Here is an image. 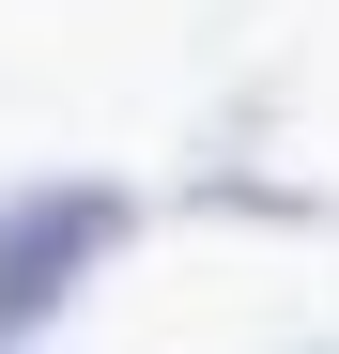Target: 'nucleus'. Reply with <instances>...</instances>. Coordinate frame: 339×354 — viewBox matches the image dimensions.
Wrapping results in <instances>:
<instances>
[{
	"label": "nucleus",
	"instance_id": "obj_1",
	"mask_svg": "<svg viewBox=\"0 0 339 354\" xmlns=\"http://www.w3.org/2000/svg\"><path fill=\"white\" fill-rule=\"evenodd\" d=\"M139 231H154V185H124V169H31V185H0V339H46Z\"/></svg>",
	"mask_w": 339,
	"mask_h": 354
},
{
	"label": "nucleus",
	"instance_id": "obj_2",
	"mask_svg": "<svg viewBox=\"0 0 339 354\" xmlns=\"http://www.w3.org/2000/svg\"><path fill=\"white\" fill-rule=\"evenodd\" d=\"M277 354H339V339H277Z\"/></svg>",
	"mask_w": 339,
	"mask_h": 354
},
{
	"label": "nucleus",
	"instance_id": "obj_3",
	"mask_svg": "<svg viewBox=\"0 0 339 354\" xmlns=\"http://www.w3.org/2000/svg\"><path fill=\"white\" fill-rule=\"evenodd\" d=\"M0 354H46V339H0Z\"/></svg>",
	"mask_w": 339,
	"mask_h": 354
}]
</instances>
